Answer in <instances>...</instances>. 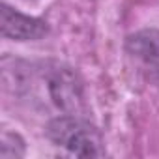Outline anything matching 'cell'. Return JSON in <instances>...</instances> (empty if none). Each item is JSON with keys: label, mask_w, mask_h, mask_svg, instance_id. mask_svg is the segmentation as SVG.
<instances>
[{"label": "cell", "mask_w": 159, "mask_h": 159, "mask_svg": "<svg viewBox=\"0 0 159 159\" xmlns=\"http://www.w3.org/2000/svg\"><path fill=\"white\" fill-rule=\"evenodd\" d=\"M49 139L79 157L103 155V142L94 125L77 116H58L47 127Z\"/></svg>", "instance_id": "6da1fadb"}, {"label": "cell", "mask_w": 159, "mask_h": 159, "mask_svg": "<svg viewBox=\"0 0 159 159\" xmlns=\"http://www.w3.org/2000/svg\"><path fill=\"white\" fill-rule=\"evenodd\" d=\"M0 28L2 36L17 41H28V39H38L47 34V23L36 17L23 15L15 10H11L8 4H2L0 11Z\"/></svg>", "instance_id": "7a4b0ae2"}]
</instances>
